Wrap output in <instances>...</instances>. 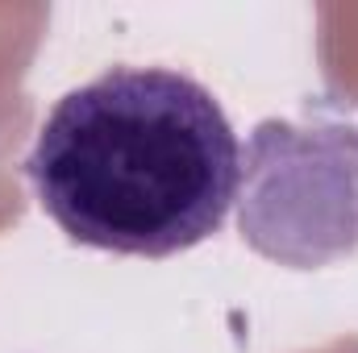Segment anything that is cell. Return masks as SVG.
I'll list each match as a JSON object with an SVG mask.
<instances>
[{
	"label": "cell",
	"instance_id": "1",
	"mask_svg": "<svg viewBox=\"0 0 358 353\" xmlns=\"http://www.w3.org/2000/svg\"><path fill=\"white\" fill-rule=\"evenodd\" d=\"M242 146L221 100L171 67H108L42 121L25 175L80 246L171 258L213 237L238 200Z\"/></svg>",
	"mask_w": 358,
	"mask_h": 353
},
{
	"label": "cell",
	"instance_id": "2",
	"mask_svg": "<svg viewBox=\"0 0 358 353\" xmlns=\"http://www.w3.org/2000/svg\"><path fill=\"white\" fill-rule=\"evenodd\" d=\"M238 229L292 270L358 254V125L308 108V121H259L238 171Z\"/></svg>",
	"mask_w": 358,
	"mask_h": 353
}]
</instances>
